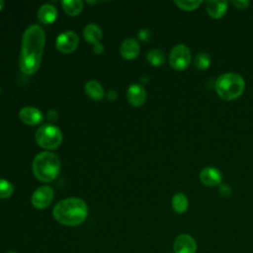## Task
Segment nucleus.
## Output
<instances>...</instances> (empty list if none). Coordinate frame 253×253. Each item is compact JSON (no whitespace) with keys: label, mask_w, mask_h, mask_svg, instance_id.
I'll list each match as a JSON object with an SVG mask.
<instances>
[{"label":"nucleus","mask_w":253,"mask_h":253,"mask_svg":"<svg viewBox=\"0 0 253 253\" xmlns=\"http://www.w3.org/2000/svg\"><path fill=\"white\" fill-rule=\"evenodd\" d=\"M127 101L134 107H140L146 99V91L140 84H131L126 91Z\"/></svg>","instance_id":"nucleus-11"},{"label":"nucleus","mask_w":253,"mask_h":253,"mask_svg":"<svg viewBox=\"0 0 253 253\" xmlns=\"http://www.w3.org/2000/svg\"><path fill=\"white\" fill-rule=\"evenodd\" d=\"M4 1H2V0H0V10L3 8V6H4Z\"/></svg>","instance_id":"nucleus-30"},{"label":"nucleus","mask_w":253,"mask_h":253,"mask_svg":"<svg viewBox=\"0 0 253 253\" xmlns=\"http://www.w3.org/2000/svg\"><path fill=\"white\" fill-rule=\"evenodd\" d=\"M232 5L238 9H246L250 5V2L248 0H233L231 1Z\"/></svg>","instance_id":"nucleus-25"},{"label":"nucleus","mask_w":253,"mask_h":253,"mask_svg":"<svg viewBox=\"0 0 253 253\" xmlns=\"http://www.w3.org/2000/svg\"><path fill=\"white\" fill-rule=\"evenodd\" d=\"M20 120L29 126H37L42 121V112L35 107H24L19 112Z\"/></svg>","instance_id":"nucleus-12"},{"label":"nucleus","mask_w":253,"mask_h":253,"mask_svg":"<svg viewBox=\"0 0 253 253\" xmlns=\"http://www.w3.org/2000/svg\"><path fill=\"white\" fill-rule=\"evenodd\" d=\"M172 208L177 213H184L189 208V200L183 193H177L172 198Z\"/></svg>","instance_id":"nucleus-18"},{"label":"nucleus","mask_w":253,"mask_h":253,"mask_svg":"<svg viewBox=\"0 0 253 253\" xmlns=\"http://www.w3.org/2000/svg\"><path fill=\"white\" fill-rule=\"evenodd\" d=\"M93 51L96 54H101L104 51V45L101 42H98L96 44H94L93 46Z\"/></svg>","instance_id":"nucleus-28"},{"label":"nucleus","mask_w":253,"mask_h":253,"mask_svg":"<svg viewBox=\"0 0 253 253\" xmlns=\"http://www.w3.org/2000/svg\"><path fill=\"white\" fill-rule=\"evenodd\" d=\"M173 251L174 253H196V240L190 234L182 233L175 238L173 243Z\"/></svg>","instance_id":"nucleus-9"},{"label":"nucleus","mask_w":253,"mask_h":253,"mask_svg":"<svg viewBox=\"0 0 253 253\" xmlns=\"http://www.w3.org/2000/svg\"><path fill=\"white\" fill-rule=\"evenodd\" d=\"M227 4L224 0H209L206 2V9L211 18L220 19L227 12Z\"/></svg>","instance_id":"nucleus-13"},{"label":"nucleus","mask_w":253,"mask_h":253,"mask_svg":"<svg viewBox=\"0 0 253 253\" xmlns=\"http://www.w3.org/2000/svg\"><path fill=\"white\" fill-rule=\"evenodd\" d=\"M137 36H138L139 40H141V41H143V42H147V41H149L150 38H151V33H150V31L147 30V29H141V30L138 32Z\"/></svg>","instance_id":"nucleus-24"},{"label":"nucleus","mask_w":253,"mask_h":253,"mask_svg":"<svg viewBox=\"0 0 253 253\" xmlns=\"http://www.w3.org/2000/svg\"><path fill=\"white\" fill-rule=\"evenodd\" d=\"M45 42V34L39 25L29 26L23 35L19 66L26 75L36 73L41 65L43 47Z\"/></svg>","instance_id":"nucleus-1"},{"label":"nucleus","mask_w":253,"mask_h":253,"mask_svg":"<svg viewBox=\"0 0 253 253\" xmlns=\"http://www.w3.org/2000/svg\"><path fill=\"white\" fill-rule=\"evenodd\" d=\"M61 5L69 16H76L83 9V2L81 0H64L61 2Z\"/></svg>","instance_id":"nucleus-19"},{"label":"nucleus","mask_w":253,"mask_h":253,"mask_svg":"<svg viewBox=\"0 0 253 253\" xmlns=\"http://www.w3.org/2000/svg\"><path fill=\"white\" fill-rule=\"evenodd\" d=\"M214 87L219 98L224 101H233L243 94L245 81L235 72H226L217 77Z\"/></svg>","instance_id":"nucleus-4"},{"label":"nucleus","mask_w":253,"mask_h":253,"mask_svg":"<svg viewBox=\"0 0 253 253\" xmlns=\"http://www.w3.org/2000/svg\"><path fill=\"white\" fill-rule=\"evenodd\" d=\"M56 221L67 226H76L82 223L88 215V207L80 198H67L59 201L52 210Z\"/></svg>","instance_id":"nucleus-2"},{"label":"nucleus","mask_w":253,"mask_h":253,"mask_svg":"<svg viewBox=\"0 0 253 253\" xmlns=\"http://www.w3.org/2000/svg\"><path fill=\"white\" fill-rule=\"evenodd\" d=\"M84 90H85V93L94 100H101L105 95L102 85L96 80H89L85 84Z\"/></svg>","instance_id":"nucleus-17"},{"label":"nucleus","mask_w":253,"mask_h":253,"mask_svg":"<svg viewBox=\"0 0 253 253\" xmlns=\"http://www.w3.org/2000/svg\"><path fill=\"white\" fill-rule=\"evenodd\" d=\"M181 10L194 11L203 3L202 0H177L174 2Z\"/></svg>","instance_id":"nucleus-22"},{"label":"nucleus","mask_w":253,"mask_h":253,"mask_svg":"<svg viewBox=\"0 0 253 253\" xmlns=\"http://www.w3.org/2000/svg\"><path fill=\"white\" fill-rule=\"evenodd\" d=\"M0 92H1V88H0Z\"/></svg>","instance_id":"nucleus-32"},{"label":"nucleus","mask_w":253,"mask_h":253,"mask_svg":"<svg viewBox=\"0 0 253 253\" xmlns=\"http://www.w3.org/2000/svg\"><path fill=\"white\" fill-rule=\"evenodd\" d=\"M200 180L204 185L208 187H214L221 183L222 174L215 167H212V166L205 167L200 172Z\"/></svg>","instance_id":"nucleus-10"},{"label":"nucleus","mask_w":253,"mask_h":253,"mask_svg":"<svg viewBox=\"0 0 253 253\" xmlns=\"http://www.w3.org/2000/svg\"><path fill=\"white\" fill-rule=\"evenodd\" d=\"M53 189L49 186H42L38 188L32 196V205L39 210L47 208L53 200Z\"/></svg>","instance_id":"nucleus-8"},{"label":"nucleus","mask_w":253,"mask_h":253,"mask_svg":"<svg viewBox=\"0 0 253 253\" xmlns=\"http://www.w3.org/2000/svg\"><path fill=\"white\" fill-rule=\"evenodd\" d=\"M219 194L224 197V198H227L231 195V189L230 187H228L227 185H221L220 188H219Z\"/></svg>","instance_id":"nucleus-26"},{"label":"nucleus","mask_w":253,"mask_h":253,"mask_svg":"<svg viewBox=\"0 0 253 253\" xmlns=\"http://www.w3.org/2000/svg\"><path fill=\"white\" fill-rule=\"evenodd\" d=\"M191 62V50L183 43L176 44L169 53V64L175 70H185Z\"/></svg>","instance_id":"nucleus-6"},{"label":"nucleus","mask_w":253,"mask_h":253,"mask_svg":"<svg viewBox=\"0 0 253 253\" xmlns=\"http://www.w3.org/2000/svg\"><path fill=\"white\" fill-rule=\"evenodd\" d=\"M83 36H84V39L89 43L96 44V43L100 42L103 35H102V31L99 26H97L94 23H90L85 26V28L83 30Z\"/></svg>","instance_id":"nucleus-16"},{"label":"nucleus","mask_w":253,"mask_h":253,"mask_svg":"<svg viewBox=\"0 0 253 253\" xmlns=\"http://www.w3.org/2000/svg\"><path fill=\"white\" fill-rule=\"evenodd\" d=\"M7 253H18V252H15V251H9V252H7Z\"/></svg>","instance_id":"nucleus-31"},{"label":"nucleus","mask_w":253,"mask_h":253,"mask_svg":"<svg viewBox=\"0 0 253 253\" xmlns=\"http://www.w3.org/2000/svg\"><path fill=\"white\" fill-rule=\"evenodd\" d=\"M57 16L56 8L51 4H43L38 10V19L43 25H49L53 23Z\"/></svg>","instance_id":"nucleus-15"},{"label":"nucleus","mask_w":253,"mask_h":253,"mask_svg":"<svg viewBox=\"0 0 253 253\" xmlns=\"http://www.w3.org/2000/svg\"><path fill=\"white\" fill-rule=\"evenodd\" d=\"M139 43L134 39L125 40L120 47L121 55L126 59H133L139 53Z\"/></svg>","instance_id":"nucleus-14"},{"label":"nucleus","mask_w":253,"mask_h":253,"mask_svg":"<svg viewBox=\"0 0 253 253\" xmlns=\"http://www.w3.org/2000/svg\"><path fill=\"white\" fill-rule=\"evenodd\" d=\"M14 192V186L5 179L0 178V199H8Z\"/></svg>","instance_id":"nucleus-23"},{"label":"nucleus","mask_w":253,"mask_h":253,"mask_svg":"<svg viewBox=\"0 0 253 253\" xmlns=\"http://www.w3.org/2000/svg\"><path fill=\"white\" fill-rule=\"evenodd\" d=\"M117 97H118V93H117L116 91H114V90H111V91H109V92L107 93V98H108L110 101L116 100Z\"/></svg>","instance_id":"nucleus-29"},{"label":"nucleus","mask_w":253,"mask_h":253,"mask_svg":"<svg viewBox=\"0 0 253 253\" xmlns=\"http://www.w3.org/2000/svg\"><path fill=\"white\" fill-rule=\"evenodd\" d=\"M146 58L153 66H160L165 62V54L161 49L153 48L147 52Z\"/></svg>","instance_id":"nucleus-20"},{"label":"nucleus","mask_w":253,"mask_h":253,"mask_svg":"<svg viewBox=\"0 0 253 253\" xmlns=\"http://www.w3.org/2000/svg\"><path fill=\"white\" fill-rule=\"evenodd\" d=\"M79 43L78 36L72 31H65L57 36L55 41L56 48L62 53L74 51Z\"/></svg>","instance_id":"nucleus-7"},{"label":"nucleus","mask_w":253,"mask_h":253,"mask_svg":"<svg viewBox=\"0 0 253 253\" xmlns=\"http://www.w3.org/2000/svg\"><path fill=\"white\" fill-rule=\"evenodd\" d=\"M38 144L47 150L57 148L62 141L61 130L53 125H43L40 126L35 134Z\"/></svg>","instance_id":"nucleus-5"},{"label":"nucleus","mask_w":253,"mask_h":253,"mask_svg":"<svg viewBox=\"0 0 253 253\" xmlns=\"http://www.w3.org/2000/svg\"><path fill=\"white\" fill-rule=\"evenodd\" d=\"M60 170V160L58 156L50 151H43L36 155L33 161V172L35 177L41 182H51Z\"/></svg>","instance_id":"nucleus-3"},{"label":"nucleus","mask_w":253,"mask_h":253,"mask_svg":"<svg viewBox=\"0 0 253 253\" xmlns=\"http://www.w3.org/2000/svg\"><path fill=\"white\" fill-rule=\"evenodd\" d=\"M211 56L208 52L202 51L196 54L194 58V65L198 70H205L208 69L211 65Z\"/></svg>","instance_id":"nucleus-21"},{"label":"nucleus","mask_w":253,"mask_h":253,"mask_svg":"<svg viewBox=\"0 0 253 253\" xmlns=\"http://www.w3.org/2000/svg\"><path fill=\"white\" fill-rule=\"evenodd\" d=\"M57 116H58V114H57V112L55 110H48L47 115H46L47 120L51 121V122L55 121L57 119Z\"/></svg>","instance_id":"nucleus-27"}]
</instances>
